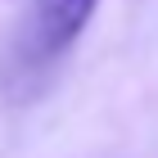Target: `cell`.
Listing matches in <instances>:
<instances>
[{
	"mask_svg": "<svg viewBox=\"0 0 158 158\" xmlns=\"http://www.w3.org/2000/svg\"><path fill=\"white\" fill-rule=\"evenodd\" d=\"M95 9H99V0H36L32 23H36L41 50H45V54L68 50V45L86 32V23H90Z\"/></svg>",
	"mask_w": 158,
	"mask_h": 158,
	"instance_id": "6da1fadb",
	"label": "cell"
}]
</instances>
